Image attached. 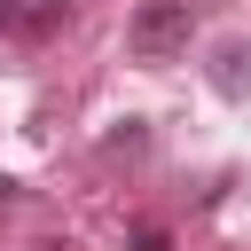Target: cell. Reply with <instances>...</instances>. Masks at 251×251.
<instances>
[{
    "label": "cell",
    "mask_w": 251,
    "mask_h": 251,
    "mask_svg": "<svg viewBox=\"0 0 251 251\" xmlns=\"http://www.w3.org/2000/svg\"><path fill=\"white\" fill-rule=\"evenodd\" d=\"M188 24H196V0H141L133 24H126L133 63H173V55H188Z\"/></svg>",
    "instance_id": "cell-1"
},
{
    "label": "cell",
    "mask_w": 251,
    "mask_h": 251,
    "mask_svg": "<svg viewBox=\"0 0 251 251\" xmlns=\"http://www.w3.org/2000/svg\"><path fill=\"white\" fill-rule=\"evenodd\" d=\"M212 86L220 94H251V39H220L212 47Z\"/></svg>",
    "instance_id": "cell-2"
},
{
    "label": "cell",
    "mask_w": 251,
    "mask_h": 251,
    "mask_svg": "<svg viewBox=\"0 0 251 251\" xmlns=\"http://www.w3.org/2000/svg\"><path fill=\"white\" fill-rule=\"evenodd\" d=\"M141 149H149V133H141V126H126V133H110V157H141Z\"/></svg>",
    "instance_id": "cell-3"
},
{
    "label": "cell",
    "mask_w": 251,
    "mask_h": 251,
    "mask_svg": "<svg viewBox=\"0 0 251 251\" xmlns=\"http://www.w3.org/2000/svg\"><path fill=\"white\" fill-rule=\"evenodd\" d=\"M8 24H24V8H16V0H0V31H8Z\"/></svg>",
    "instance_id": "cell-4"
},
{
    "label": "cell",
    "mask_w": 251,
    "mask_h": 251,
    "mask_svg": "<svg viewBox=\"0 0 251 251\" xmlns=\"http://www.w3.org/2000/svg\"><path fill=\"white\" fill-rule=\"evenodd\" d=\"M0 204H16V180H8V173H0Z\"/></svg>",
    "instance_id": "cell-5"
}]
</instances>
